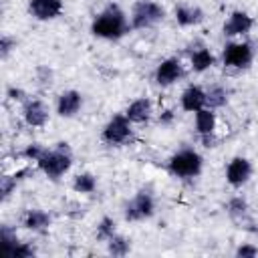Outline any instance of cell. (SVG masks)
<instances>
[{"label": "cell", "instance_id": "27", "mask_svg": "<svg viewBox=\"0 0 258 258\" xmlns=\"http://www.w3.org/2000/svg\"><path fill=\"white\" fill-rule=\"evenodd\" d=\"M36 254V248L30 244V242H18L16 246H14V250L10 252V256L12 258H32Z\"/></svg>", "mask_w": 258, "mask_h": 258}, {"label": "cell", "instance_id": "4", "mask_svg": "<svg viewBox=\"0 0 258 258\" xmlns=\"http://www.w3.org/2000/svg\"><path fill=\"white\" fill-rule=\"evenodd\" d=\"M165 18V8L155 0H137L131 6L129 24L133 30H145L151 28Z\"/></svg>", "mask_w": 258, "mask_h": 258}, {"label": "cell", "instance_id": "23", "mask_svg": "<svg viewBox=\"0 0 258 258\" xmlns=\"http://www.w3.org/2000/svg\"><path fill=\"white\" fill-rule=\"evenodd\" d=\"M228 103V91L222 85H212L210 89H206V107L210 109H222Z\"/></svg>", "mask_w": 258, "mask_h": 258}, {"label": "cell", "instance_id": "5", "mask_svg": "<svg viewBox=\"0 0 258 258\" xmlns=\"http://www.w3.org/2000/svg\"><path fill=\"white\" fill-rule=\"evenodd\" d=\"M133 139V123L125 113H115L101 129V141L109 147H121Z\"/></svg>", "mask_w": 258, "mask_h": 258}, {"label": "cell", "instance_id": "7", "mask_svg": "<svg viewBox=\"0 0 258 258\" xmlns=\"http://www.w3.org/2000/svg\"><path fill=\"white\" fill-rule=\"evenodd\" d=\"M254 60V48L246 40L226 42L222 50V64L226 69H248Z\"/></svg>", "mask_w": 258, "mask_h": 258}, {"label": "cell", "instance_id": "32", "mask_svg": "<svg viewBox=\"0 0 258 258\" xmlns=\"http://www.w3.org/2000/svg\"><path fill=\"white\" fill-rule=\"evenodd\" d=\"M6 97H8L10 101H16V103H24V101L28 99L26 91H24V89H20V87H10V89L6 91Z\"/></svg>", "mask_w": 258, "mask_h": 258}, {"label": "cell", "instance_id": "3", "mask_svg": "<svg viewBox=\"0 0 258 258\" xmlns=\"http://www.w3.org/2000/svg\"><path fill=\"white\" fill-rule=\"evenodd\" d=\"M204 169V157L194 147H183L167 159V171L177 179H194Z\"/></svg>", "mask_w": 258, "mask_h": 258}, {"label": "cell", "instance_id": "2", "mask_svg": "<svg viewBox=\"0 0 258 258\" xmlns=\"http://www.w3.org/2000/svg\"><path fill=\"white\" fill-rule=\"evenodd\" d=\"M36 167L52 181H58L73 167V151L67 141H58L52 147H46L38 157Z\"/></svg>", "mask_w": 258, "mask_h": 258}, {"label": "cell", "instance_id": "6", "mask_svg": "<svg viewBox=\"0 0 258 258\" xmlns=\"http://www.w3.org/2000/svg\"><path fill=\"white\" fill-rule=\"evenodd\" d=\"M155 214V196L151 187H141L135 191L131 200L123 206V218L125 222H143L149 220Z\"/></svg>", "mask_w": 258, "mask_h": 258}, {"label": "cell", "instance_id": "25", "mask_svg": "<svg viewBox=\"0 0 258 258\" xmlns=\"http://www.w3.org/2000/svg\"><path fill=\"white\" fill-rule=\"evenodd\" d=\"M20 240H18V236H16V230L12 228V226H8V224H2L0 226V248H2V252L6 254V256H10V252L14 250V246L18 244Z\"/></svg>", "mask_w": 258, "mask_h": 258}, {"label": "cell", "instance_id": "9", "mask_svg": "<svg viewBox=\"0 0 258 258\" xmlns=\"http://www.w3.org/2000/svg\"><path fill=\"white\" fill-rule=\"evenodd\" d=\"M252 171H254L252 161L248 157H244V155H236L226 165V181H228L230 187L238 189V187H242V185H246L250 181Z\"/></svg>", "mask_w": 258, "mask_h": 258}, {"label": "cell", "instance_id": "20", "mask_svg": "<svg viewBox=\"0 0 258 258\" xmlns=\"http://www.w3.org/2000/svg\"><path fill=\"white\" fill-rule=\"evenodd\" d=\"M28 173H30V167H20V169H16L14 173H6V175H2V179H0V200L6 202V200L14 194L16 185H18Z\"/></svg>", "mask_w": 258, "mask_h": 258}, {"label": "cell", "instance_id": "26", "mask_svg": "<svg viewBox=\"0 0 258 258\" xmlns=\"http://www.w3.org/2000/svg\"><path fill=\"white\" fill-rule=\"evenodd\" d=\"M117 234V224H115V220L111 218V216H103L101 220H99V224H97V230H95V238L99 240V242H107L111 236H115Z\"/></svg>", "mask_w": 258, "mask_h": 258}, {"label": "cell", "instance_id": "19", "mask_svg": "<svg viewBox=\"0 0 258 258\" xmlns=\"http://www.w3.org/2000/svg\"><path fill=\"white\" fill-rule=\"evenodd\" d=\"M194 127H196V133H198V135H210V133H216L218 117H216L214 109L204 107V109L196 111V113H194Z\"/></svg>", "mask_w": 258, "mask_h": 258}, {"label": "cell", "instance_id": "33", "mask_svg": "<svg viewBox=\"0 0 258 258\" xmlns=\"http://www.w3.org/2000/svg\"><path fill=\"white\" fill-rule=\"evenodd\" d=\"M200 141H202V145H204L206 149H214V147H216V143H218V137H216V133L200 135Z\"/></svg>", "mask_w": 258, "mask_h": 258}, {"label": "cell", "instance_id": "10", "mask_svg": "<svg viewBox=\"0 0 258 258\" xmlns=\"http://www.w3.org/2000/svg\"><path fill=\"white\" fill-rule=\"evenodd\" d=\"M24 123L28 127H44L46 121H48V105L42 101V99H32L28 97L24 103H22V111H20Z\"/></svg>", "mask_w": 258, "mask_h": 258}, {"label": "cell", "instance_id": "22", "mask_svg": "<svg viewBox=\"0 0 258 258\" xmlns=\"http://www.w3.org/2000/svg\"><path fill=\"white\" fill-rule=\"evenodd\" d=\"M226 212L232 220L236 222H244L248 218V202L242 196H234L226 202Z\"/></svg>", "mask_w": 258, "mask_h": 258}, {"label": "cell", "instance_id": "30", "mask_svg": "<svg viewBox=\"0 0 258 258\" xmlns=\"http://www.w3.org/2000/svg\"><path fill=\"white\" fill-rule=\"evenodd\" d=\"M14 48H16V38H12V36L4 34V36L0 38V56L6 60Z\"/></svg>", "mask_w": 258, "mask_h": 258}, {"label": "cell", "instance_id": "21", "mask_svg": "<svg viewBox=\"0 0 258 258\" xmlns=\"http://www.w3.org/2000/svg\"><path fill=\"white\" fill-rule=\"evenodd\" d=\"M73 189L77 194H93L97 189V175L91 171H81L73 177Z\"/></svg>", "mask_w": 258, "mask_h": 258}, {"label": "cell", "instance_id": "29", "mask_svg": "<svg viewBox=\"0 0 258 258\" xmlns=\"http://www.w3.org/2000/svg\"><path fill=\"white\" fill-rule=\"evenodd\" d=\"M34 77H36L38 85H42V87H50V85H52V79H54V73H52V69H48L46 64H40V67H36Z\"/></svg>", "mask_w": 258, "mask_h": 258}, {"label": "cell", "instance_id": "8", "mask_svg": "<svg viewBox=\"0 0 258 258\" xmlns=\"http://www.w3.org/2000/svg\"><path fill=\"white\" fill-rule=\"evenodd\" d=\"M185 75V69H183V62L177 58V56H167L163 58L157 67H155V73H153V79L159 87H171L175 85L177 81H181Z\"/></svg>", "mask_w": 258, "mask_h": 258}, {"label": "cell", "instance_id": "12", "mask_svg": "<svg viewBox=\"0 0 258 258\" xmlns=\"http://www.w3.org/2000/svg\"><path fill=\"white\" fill-rule=\"evenodd\" d=\"M62 10H64L62 0H28V14L40 22L58 18Z\"/></svg>", "mask_w": 258, "mask_h": 258}, {"label": "cell", "instance_id": "13", "mask_svg": "<svg viewBox=\"0 0 258 258\" xmlns=\"http://www.w3.org/2000/svg\"><path fill=\"white\" fill-rule=\"evenodd\" d=\"M83 109V95L75 89H67L56 97V115L62 119H73Z\"/></svg>", "mask_w": 258, "mask_h": 258}, {"label": "cell", "instance_id": "11", "mask_svg": "<svg viewBox=\"0 0 258 258\" xmlns=\"http://www.w3.org/2000/svg\"><path fill=\"white\" fill-rule=\"evenodd\" d=\"M252 28H254V18L248 12H244V10H232L228 14L224 26H222V32H224V36L234 38V36L248 34Z\"/></svg>", "mask_w": 258, "mask_h": 258}, {"label": "cell", "instance_id": "17", "mask_svg": "<svg viewBox=\"0 0 258 258\" xmlns=\"http://www.w3.org/2000/svg\"><path fill=\"white\" fill-rule=\"evenodd\" d=\"M179 105L185 113H196V111L204 109L206 107V89H202L200 85H187L181 91Z\"/></svg>", "mask_w": 258, "mask_h": 258}, {"label": "cell", "instance_id": "34", "mask_svg": "<svg viewBox=\"0 0 258 258\" xmlns=\"http://www.w3.org/2000/svg\"><path fill=\"white\" fill-rule=\"evenodd\" d=\"M163 113H165V115H159V121H161V123H169L171 117H173V113H171V111H163Z\"/></svg>", "mask_w": 258, "mask_h": 258}, {"label": "cell", "instance_id": "18", "mask_svg": "<svg viewBox=\"0 0 258 258\" xmlns=\"http://www.w3.org/2000/svg\"><path fill=\"white\" fill-rule=\"evenodd\" d=\"M216 64V56L208 46H198L189 50V67L194 73H206Z\"/></svg>", "mask_w": 258, "mask_h": 258}, {"label": "cell", "instance_id": "15", "mask_svg": "<svg viewBox=\"0 0 258 258\" xmlns=\"http://www.w3.org/2000/svg\"><path fill=\"white\" fill-rule=\"evenodd\" d=\"M50 224H52L50 214L44 212V210H40V208H30V210H26V212L22 214V226H24L26 230L34 232V234H44V232H48Z\"/></svg>", "mask_w": 258, "mask_h": 258}, {"label": "cell", "instance_id": "1", "mask_svg": "<svg viewBox=\"0 0 258 258\" xmlns=\"http://www.w3.org/2000/svg\"><path fill=\"white\" fill-rule=\"evenodd\" d=\"M131 24L125 14V10L111 2L107 4L93 20H91V34L103 40H119L129 32Z\"/></svg>", "mask_w": 258, "mask_h": 258}, {"label": "cell", "instance_id": "16", "mask_svg": "<svg viewBox=\"0 0 258 258\" xmlns=\"http://www.w3.org/2000/svg\"><path fill=\"white\" fill-rule=\"evenodd\" d=\"M173 18H175V22H177L179 26L189 28V26L202 24L204 18H206V14H204V10H202L200 6H196V4H177V6L173 8Z\"/></svg>", "mask_w": 258, "mask_h": 258}, {"label": "cell", "instance_id": "31", "mask_svg": "<svg viewBox=\"0 0 258 258\" xmlns=\"http://www.w3.org/2000/svg\"><path fill=\"white\" fill-rule=\"evenodd\" d=\"M234 256L236 258H254V256H258V248L254 244H240L234 250Z\"/></svg>", "mask_w": 258, "mask_h": 258}, {"label": "cell", "instance_id": "14", "mask_svg": "<svg viewBox=\"0 0 258 258\" xmlns=\"http://www.w3.org/2000/svg\"><path fill=\"white\" fill-rule=\"evenodd\" d=\"M123 113L129 117V121H131L133 125H143V123H147V121L151 119V115H153V103H151L149 97H137V99H133V101L127 105V109H125Z\"/></svg>", "mask_w": 258, "mask_h": 258}, {"label": "cell", "instance_id": "24", "mask_svg": "<svg viewBox=\"0 0 258 258\" xmlns=\"http://www.w3.org/2000/svg\"><path fill=\"white\" fill-rule=\"evenodd\" d=\"M105 244H107V252H109L111 256H117V258L127 256V254L131 252V240L125 238V236H121V234L111 236Z\"/></svg>", "mask_w": 258, "mask_h": 258}, {"label": "cell", "instance_id": "28", "mask_svg": "<svg viewBox=\"0 0 258 258\" xmlns=\"http://www.w3.org/2000/svg\"><path fill=\"white\" fill-rule=\"evenodd\" d=\"M44 149H46V147H44L42 143H28V145L22 149V153H20V155H22L24 159H28V161H34V163H36V161H38V157L44 153Z\"/></svg>", "mask_w": 258, "mask_h": 258}]
</instances>
